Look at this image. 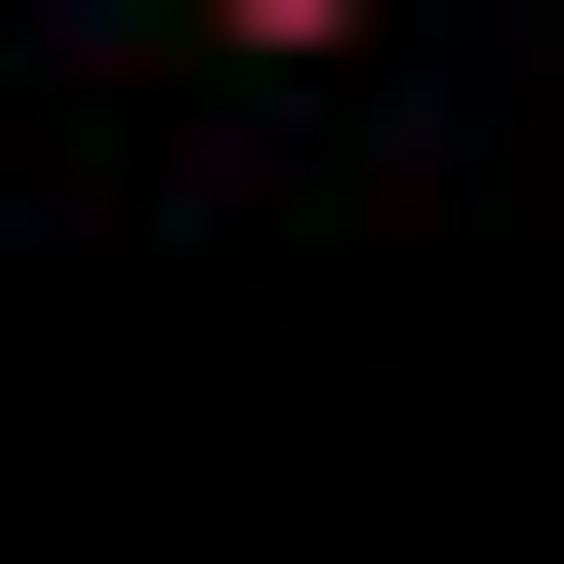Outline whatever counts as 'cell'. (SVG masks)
Masks as SVG:
<instances>
[{
  "label": "cell",
  "instance_id": "cell-1",
  "mask_svg": "<svg viewBox=\"0 0 564 564\" xmlns=\"http://www.w3.org/2000/svg\"><path fill=\"white\" fill-rule=\"evenodd\" d=\"M202 41H242V82H323V41H364V0H202Z\"/></svg>",
  "mask_w": 564,
  "mask_h": 564
}]
</instances>
